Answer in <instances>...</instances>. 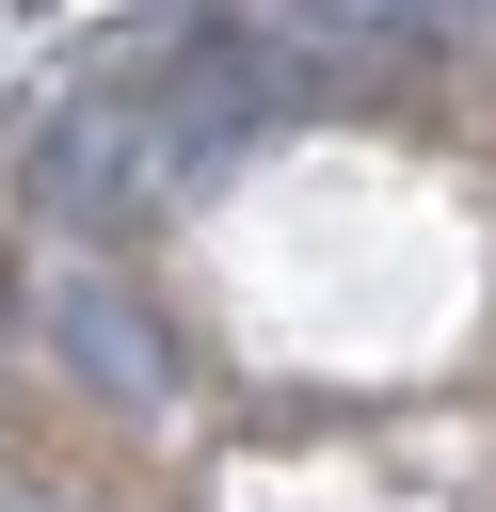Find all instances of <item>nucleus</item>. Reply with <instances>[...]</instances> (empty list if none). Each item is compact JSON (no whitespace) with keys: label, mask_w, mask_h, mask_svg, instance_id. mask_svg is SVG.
<instances>
[{"label":"nucleus","mask_w":496,"mask_h":512,"mask_svg":"<svg viewBox=\"0 0 496 512\" xmlns=\"http://www.w3.org/2000/svg\"><path fill=\"white\" fill-rule=\"evenodd\" d=\"M144 192H176V144L144 128V96H80V112L32 144V208H48V224H128Z\"/></svg>","instance_id":"nucleus-1"},{"label":"nucleus","mask_w":496,"mask_h":512,"mask_svg":"<svg viewBox=\"0 0 496 512\" xmlns=\"http://www.w3.org/2000/svg\"><path fill=\"white\" fill-rule=\"evenodd\" d=\"M256 112H272V64H256V48H192V64H176V80L144 96V128L176 144V176H192V160H224V144H240Z\"/></svg>","instance_id":"nucleus-2"},{"label":"nucleus","mask_w":496,"mask_h":512,"mask_svg":"<svg viewBox=\"0 0 496 512\" xmlns=\"http://www.w3.org/2000/svg\"><path fill=\"white\" fill-rule=\"evenodd\" d=\"M272 32H304V48H384V32H416V0H256Z\"/></svg>","instance_id":"nucleus-3"},{"label":"nucleus","mask_w":496,"mask_h":512,"mask_svg":"<svg viewBox=\"0 0 496 512\" xmlns=\"http://www.w3.org/2000/svg\"><path fill=\"white\" fill-rule=\"evenodd\" d=\"M64 336H80V352H96V384H128V400L160 384V352L128 336V304H96V288H80V304H64Z\"/></svg>","instance_id":"nucleus-4"}]
</instances>
